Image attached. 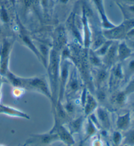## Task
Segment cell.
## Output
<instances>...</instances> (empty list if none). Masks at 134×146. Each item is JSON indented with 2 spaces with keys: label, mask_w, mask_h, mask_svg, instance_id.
<instances>
[{
  "label": "cell",
  "mask_w": 134,
  "mask_h": 146,
  "mask_svg": "<svg viewBox=\"0 0 134 146\" xmlns=\"http://www.w3.org/2000/svg\"><path fill=\"white\" fill-rule=\"evenodd\" d=\"M61 51L52 47L48 65L46 70L47 71V80L52 94V108L56 106L59 92V74H60Z\"/></svg>",
  "instance_id": "1"
},
{
  "label": "cell",
  "mask_w": 134,
  "mask_h": 146,
  "mask_svg": "<svg viewBox=\"0 0 134 146\" xmlns=\"http://www.w3.org/2000/svg\"><path fill=\"white\" fill-rule=\"evenodd\" d=\"M15 89L38 92L47 98L50 103L52 102L50 86L47 78L45 76H33L28 78L19 76L18 86Z\"/></svg>",
  "instance_id": "2"
},
{
  "label": "cell",
  "mask_w": 134,
  "mask_h": 146,
  "mask_svg": "<svg viewBox=\"0 0 134 146\" xmlns=\"http://www.w3.org/2000/svg\"><path fill=\"white\" fill-rule=\"evenodd\" d=\"M82 90V78L76 68L72 64L65 86L64 98L73 100Z\"/></svg>",
  "instance_id": "3"
},
{
  "label": "cell",
  "mask_w": 134,
  "mask_h": 146,
  "mask_svg": "<svg viewBox=\"0 0 134 146\" xmlns=\"http://www.w3.org/2000/svg\"><path fill=\"white\" fill-rule=\"evenodd\" d=\"M13 45L14 40L10 38H3L0 44V76L3 78L10 70V58Z\"/></svg>",
  "instance_id": "4"
},
{
  "label": "cell",
  "mask_w": 134,
  "mask_h": 146,
  "mask_svg": "<svg viewBox=\"0 0 134 146\" xmlns=\"http://www.w3.org/2000/svg\"><path fill=\"white\" fill-rule=\"evenodd\" d=\"M50 131L56 134L58 137L59 141L67 146H72L75 143L73 135L69 132L66 125L56 117H54V124Z\"/></svg>",
  "instance_id": "5"
},
{
  "label": "cell",
  "mask_w": 134,
  "mask_h": 146,
  "mask_svg": "<svg viewBox=\"0 0 134 146\" xmlns=\"http://www.w3.org/2000/svg\"><path fill=\"white\" fill-rule=\"evenodd\" d=\"M131 31L130 28L127 25L126 21L123 20L120 24L110 29H103L102 33L106 40L116 42L125 40L127 34Z\"/></svg>",
  "instance_id": "6"
},
{
  "label": "cell",
  "mask_w": 134,
  "mask_h": 146,
  "mask_svg": "<svg viewBox=\"0 0 134 146\" xmlns=\"http://www.w3.org/2000/svg\"><path fill=\"white\" fill-rule=\"evenodd\" d=\"M16 21L17 24H18V33H19V38L21 40V42L24 46L28 48L31 52H32L35 56H36L37 59L39 60L40 63H41L44 67V60L42 59V56L40 54V53L38 51L37 48V46L35 44V42L31 39V37H29V34H27V31H25V28L23 27V25L21 22L19 20V18L18 15H16Z\"/></svg>",
  "instance_id": "7"
},
{
  "label": "cell",
  "mask_w": 134,
  "mask_h": 146,
  "mask_svg": "<svg viewBox=\"0 0 134 146\" xmlns=\"http://www.w3.org/2000/svg\"><path fill=\"white\" fill-rule=\"evenodd\" d=\"M80 101L83 109V115L86 117L94 113L99 106L97 99L86 87L82 90Z\"/></svg>",
  "instance_id": "8"
},
{
  "label": "cell",
  "mask_w": 134,
  "mask_h": 146,
  "mask_svg": "<svg viewBox=\"0 0 134 146\" xmlns=\"http://www.w3.org/2000/svg\"><path fill=\"white\" fill-rule=\"evenodd\" d=\"M59 141V139L58 136L49 130L47 132L31 135L27 139L25 144L45 146L54 144Z\"/></svg>",
  "instance_id": "9"
},
{
  "label": "cell",
  "mask_w": 134,
  "mask_h": 146,
  "mask_svg": "<svg viewBox=\"0 0 134 146\" xmlns=\"http://www.w3.org/2000/svg\"><path fill=\"white\" fill-rule=\"evenodd\" d=\"M81 21V31L82 36V47L84 49H89L91 48L92 42V30L90 27L88 16L87 14L86 9L82 7V15L80 17Z\"/></svg>",
  "instance_id": "10"
},
{
  "label": "cell",
  "mask_w": 134,
  "mask_h": 146,
  "mask_svg": "<svg viewBox=\"0 0 134 146\" xmlns=\"http://www.w3.org/2000/svg\"><path fill=\"white\" fill-rule=\"evenodd\" d=\"M124 81V70L122 63H117L109 69V76L108 80V89H116L121 81Z\"/></svg>",
  "instance_id": "11"
},
{
  "label": "cell",
  "mask_w": 134,
  "mask_h": 146,
  "mask_svg": "<svg viewBox=\"0 0 134 146\" xmlns=\"http://www.w3.org/2000/svg\"><path fill=\"white\" fill-rule=\"evenodd\" d=\"M93 5L99 14L101 27L103 29H110L114 27L116 25L112 22L106 13L103 0H92Z\"/></svg>",
  "instance_id": "12"
},
{
  "label": "cell",
  "mask_w": 134,
  "mask_h": 146,
  "mask_svg": "<svg viewBox=\"0 0 134 146\" xmlns=\"http://www.w3.org/2000/svg\"><path fill=\"white\" fill-rule=\"evenodd\" d=\"M93 113L100 128L106 132L109 131L111 127V121L108 109L104 107L98 106Z\"/></svg>",
  "instance_id": "13"
},
{
  "label": "cell",
  "mask_w": 134,
  "mask_h": 146,
  "mask_svg": "<svg viewBox=\"0 0 134 146\" xmlns=\"http://www.w3.org/2000/svg\"><path fill=\"white\" fill-rule=\"evenodd\" d=\"M118 42L114 41L107 53L101 58L104 66L110 68L112 66L118 63L117 59V46Z\"/></svg>",
  "instance_id": "14"
},
{
  "label": "cell",
  "mask_w": 134,
  "mask_h": 146,
  "mask_svg": "<svg viewBox=\"0 0 134 146\" xmlns=\"http://www.w3.org/2000/svg\"><path fill=\"white\" fill-rule=\"evenodd\" d=\"M134 51L127 46L126 41L118 42L117 46V59L119 63H123L133 55Z\"/></svg>",
  "instance_id": "15"
},
{
  "label": "cell",
  "mask_w": 134,
  "mask_h": 146,
  "mask_svg": "<svg viewBox=\"0 0 134 146\" xmlns=\"http://www.w3.org/2000/svg\"><path fill=\"white\" fill-rule=\"evenodd\" d=\"M86 119V117H85L84 115H82L78 116V117H75L71 119L65 124V125L72 134H77V133L81 132V130L83 129Z\"/></svg>",
  "instance_id": "16"
},
{
  "label": "cell",
  "mask_w": 134,
  "mask_h": 146,
  "mask_svg": "<svg viewBox=\"0 0 134 146\" xmlns=\"http://www.w3.org/2000/svg\"><path fill=\"white\" fill-rule=\"evenodd\" d=\"M0 115H6L10 117L22 118L27 120L30 119L29 116L24 111L1 104H0Z\"/></svg>",
  "instance_id": "17"
},
{
  "label": "cell",
  "mask_w": 134,
  "mask_h": 146,
  "mask_svg": "<svg viewBox=\"0 0 134 146\" xmlns=\"http://www.w3.org/2000/svg\"><path fill=\"white\" fill-rule=\"evenodd\" d=\"M131 113L127 111L123 115H118L116 121V129L119 131H127L131 125Z\"/></svg>",
  "instance_id": "18"
},
{
  "label": "cell",
  "mask_w": 134,
  "mask_h": 146,
  "mask_svg": "<svg viewBox=\"0 0 134 146\" xmlns=\"http://www.w3.org/2000/svg\"><path fill=\"white\" fill-rule=\"evenodd\" d=\"M126 61H127V63L125 64L124 66L122 65L124 83L128 82L134 76V57L131 58V57Z\"/></svg>",
  "instance_id": "19"
},
{
  "label": "cell",
  "mask_w": 134,
  "mask_h": 146,
  "mask_svg": "<svg viewBox=\"0 0 134 146\" xmlns=\"http://www.w3.org/2000/svg\"><path fill=\"white\" fill-rule=\"evenodd\" d=\"M127 96H128L124 91V90H120V91L115 92L112 94V97L110 98V101L115 106L122 107L126 104Z\"/></svg>",
  "instance_id": "20"
},
{
  "label": "cell",
  "mask_w": 134,
  "mask_h": 146,
  "mask_svg": "<svg viewBox=\"0 0 134 146\" xmlns=\"http://www.w3.org/2000/svg\"><path fill=\"white\" fill-rule=\"evenodd\" d=\"M84 132H85V139H88L91 137L94 136L98 131V128L93 123V121L88 117H86L84 124Z\"/></svg>",
  "instance_id": "21"
},
{
  "label": "cell",
  "mask_w": 134,
  "mask_h": 146,
  "mask_svg": "<svg viewBox=\"0 0 134 146\" xmlns=\"http://www.w3.org/2000/svg\"><path fill=\"white\" fill-rule=\"evenodd\" d=\"M123 16V20L134 19V5H124L116 3Z\"/></svg>",
  "instance_id": "22"
},
{
  "label": "cell",
  "mask_w": 134,
  "mask_h": 146,
  "mask_svg": "<svg viewBox=\"0 0 134 146\" xmlns=\"http://www.w3.org/2000/svg\"><path fill=\"white\" fill-rule=\"evenodd\" d=\"M88 56L89 63H90V66H92V68H99L103 65L101 58L100 57H99L98 55L94 52V51L92 50V49H88Z\"/></svg>",
  "instance_id": "23"
},
{
  "label": "cell",
  "mask_w": 134,
  "mask_h": 146,
  "mask_svg": "<svg viewBox=\"0 0 134 146\" xmlns=\"http://www.w3.org/2000/svg\"><path fill=\"white\" fill-rule=\"evenodd\" d=\"M113 42L114 41L106 40L98 48L93 51H94V52L96 53L99 57L102 58L106 54V53H107V52L109 49L110 47L111 46V45L112 44Z\"/></svg>",
  "instance_id": "24"
},
{
  "label": "cell",
  "mask_w": 134,
  "mask_h": 146,
  "mask_svg": "<svg viewBox=\"0 0 134 146\" xmlns=\"http://www.w3.org/2000/svg\"><path fill=\"white\" fill-rule=\"evenodd\" d=\"M122 143L126 146H134V128L126 131L123 137Z\"/></svg>",
  "instance_id": "25"
},
{
  "label": "cell",
  "mask_w": 134,
  "mask_h": 146,
  "mask_svg": "<svg viewBox=\"0 0 134 146\" xmlns=\"http://www.w3.org/2000/svg\"><path fill=\"white\" fill-rule=\"evenodd\" d=\"M10 16L5 6L2 5L0 8V21L4 25H7L10 22Z\"/></svg>",
  "instance_id": "26"
},
{
  "label": "cell",
  "mask_w": 134,
  "mask_h": 146,
  "mask_svg": "<svg viewBox=\"0 0 134 146\" xmlns=\"http://www.w3.org/2000/svg\"><path fill=\"white\" fill-rule=\"evenodd\" d=\"M123 135L121 131L115 130L112 133V141L114 146H119L122 143Z\"/></svg>",
  "instance_id": "27"
},
{
  "label": "cell",
  "mask_w": 134,
  "mask_h": 146,
  "mask_svg": "<svg viewBox=\"0 0 134 146\" xmlns=\"http://www.w3.org/2000/svg\"><path fill=\"white\" fill-rule=\"evenodd\" d=\"M127 84L124 88V91L126 92L127 96H129L134 93V77H133Z\"/></svg>",
  "instance_id": "28"
},
{
  "label": "cell",
  "mask_w": 134,
  "mask_h": 146,
  "mask_svg": "<svg viewBox=\"0 0 134 146\" xmlns=\"http://www.w3.org/2000/svg\"><path fill=\"white\" fill-rule=\"evenodd\" d=\"M116 3L124 5H134V0H114Z\"/></svg>",
  "instance_id": "29"
},
{
  "label": "cell",
  "mask_w": 134,
  "mask_h": 146,
  "mask_svg": "<svg viewBox=\"0 0 134 146\" xmlns=\"http://www.w3.org/2000/svg\"><path fill=\"white\" fill-rule=\"evenodd\" d=\"M125 41H126L127 46L134 51V39H126Z\"/></svg>",
  "instance_id": "30"
},
{
  "label": "cell",
  "mask_w": 134,
  "mask_h": 146,
  "mask_svg": "<svg viewBox=\"0 0 134 146\" xmlns=\"http://www.w3.org/2000/svg\"><path fill=\"white\" fill-rule=\"evenodd\" d=\"M41 5L44 11H46L48 7V0H40Z\"/></svg>",
  "instance_id": "31"
},
{
  "label": "cell",
  "mask_w": 134,
  "mask_h": 146,
  "mask_svg": "<svg viewBox=\"0 0 134 146\" xmlns=\"http://www.w3.org/2000/svg\"><path fill=\"white\" fill-rule=\"evenodd\" d=\"M134 39V28L127 34L126 39Z\"/></svg>",
  "instance_id": "32"
},
{
  "label": "cell",
  "mask_w": 134,
  "mask_h": 146,
  "mask_svg": "<svg viewBox=\"0 0 134 146\" xmlns=\"http://www.w3.org/2000/svg\"><path fill=\"white\" fill-rule=\"evenodd\" d=\"M3 77L0 76V93H1V88H2V86H3Z\"/></svg>",
  "instance_id": "33"
},
{
  "label": "cell",
  "mask_w": 134,
  "mask_h": 146,
  "mask_svg": "<svg viewBox=\"0 0 134 146\" xmlns=\"http://www.w3.org/2000/svg\"><path fill=\"white\" fill-rule=\"evenodd\" d=\"M16 0H9L10 3H11V5L13 6L14 7H15V5H16Z\"/></svg>",
  "instance_id": "34"
},
{
  "label": "cell",
  "mask_w": 134,
  "mask_h": 146,
  "mask_svg": "<svg viewBox=\"0 0 134 146\" xmlns=\"http://www.w3.org/2000/svg\"><path fill=\"white\" fill-rule=\"evenodd\" d=\"M59 2H60L61 3H63V4H66L67 3V2L69 1V0H59Z\"/></svg>",
  "instance_id": "35"
},
{
  "label": "cell",
  "mask_w": 134,
  "mask_h": 146,
  "mask_svg": "<svg viewBox=\"0 0 134 146\" xmlns=\"http://www.w3.org/2000/svg\"><path fill=\"white\" fill-rule=\"evenodd\" d=\"M58 146H67V145H66L65 144H64V143H62V144L59 145H58Z\"/></svg>",
  "instance_id": "36"
},
{
  "label": "cell",
  "mask_w": 134,
  "mask_h": 146,
  "mask_svg": "<svg viewBox=\"0 0 134 146\" xmlns=\"http://www.w3.org/2000/svg\"><path fill=\"white\" fill-rule=\"evenodd\" d=\"M133 120H134V104H133Z\"/></svg>",
  "instance_id": "37"
},
{
  "label": "cell",
  "mask_w": 134,
  "mask_h": 146,
  "mask_svg": "<svg viewBox=\"0 0 134 146\" xmlns=\"http://www.w3.org/2000/svg\"><path fill=\"white\" fill-rule=\"evenodd\" d=\"M0 146H3V145H0Z\"/></svg>",
  "instance_id": "38"
}]
</instances>
